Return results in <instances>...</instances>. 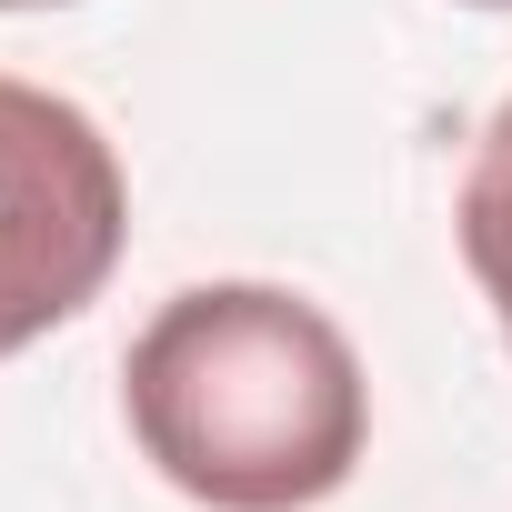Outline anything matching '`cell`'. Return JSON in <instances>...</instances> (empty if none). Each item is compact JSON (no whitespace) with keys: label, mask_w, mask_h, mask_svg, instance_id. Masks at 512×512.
Wrapping results in <instances>:
<instances>
[{"label":"cell","mask_w":512,"mask_h":512,"mask_svg":"<svg viewBox=\"0 0 512 512\" xmlns=\"http://www.w3.org/2000/svg\"><path fill=\"white\" fill-rule=\"evenodd\" d=\"M141 462L201 512H312L362 472L372 382L352 332L282 282H191L121 352Z\"/></svg>","instance_id":"6da1fadb"},{"label":"cell","mask_w":512,"mask_h":512,"mask_svg":"<svg viewBox=\"0 0 512 512\" xmlns=\"http://www.w3.org/2000/svg\"><path fill=\"white\" fill-rule=\"evenodd\" d=\"M131 241V181L111 131L41 81L0 71V362L81 322Z\"/></svg>","instance_id":"7a4b0ae2"},{"label":"cell","mask_w":512,"mask_h":512,"mask_svg":"<svg viewBox=\"0 0 512 512\" xmlns=\"http://www.w3.org/2000/svg\"><path fill=\"white\" fill-rule=\"evenodd\" d=\"M452 231H462V262H472V282H482V302H492V322H502V352H512V91H502V111H492L482 141H472Z\"/></svg>","instance_id":"3957f363"},{"label":"cell","mask_w":512,"mask_h":512,"mask_svg":"<svg viewBox=\"0 0 512 512\" xmlns=\"http://www.w3.org/2000/svg\"><path fill=\"white\" fill-rule=\"evenodd\" d=\"M0 11H61V0H0Z\"/></svg>","instance_id":"277c9868"},{"label":"cell","mask_w":512,"mask_h":512,"mask_svg":"<svg viewBox=\"0 0 512 512\" xmlns=\"http://www.w3.org/2000/svg\"><path fill=\"white\" fill-rule=\"evenodd\" d=\"M472 11H512V0H472Z\"/></svg>","instance_id":"5b68a950"}]
</instances>
